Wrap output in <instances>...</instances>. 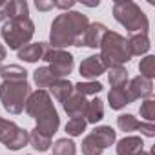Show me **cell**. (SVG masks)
Returning <instances> with one entry per match:
<instances>
[{"instance_id": "6da1fadb", "label": "cell", "mask_w": 155, "mask_h": 155, "mask_svg": "<svg viewBox=\"0 0 155 155\" xmlns=\"http://www.w3.org/2000/svg\"><path fill=\"white\" fill-rule=\"evenodd\" d=\"M90 26L86 15L79 11H64L51 22L49 46L55 49H64L68 46H79L84 29Z\"/></svg>"}, {"instance_id": "7a4b0ae2", "label": "cell", "mask_w": 155, "mask_h": 155, "mask_svg": "<svg viewBox=\"0 0 155 155\" xmlns=\"http://www.w3.org/2000/svg\"><path fill=\"white\" fill-rule=\"evenodd\" d=\"M26 111L29 117L37 120V130L48 137H53L58 131L60 126V117L51 102V97L46 90H37L31 91L28 101H26Z\"/></svg>"}, {"instance_id": "3957f363", "label": "cell", "mask_w": 155, "mask_h": 155, "mask_svg": "<svg viewBox=\"0 0 155 155\" xmlns=\"http://www.w3.org/2000/svg\"><path fill=\"white\" fill-rule=\"evenodd\" d=\"M99 48H101L99 57L104 62L106 69L122 66V64L130 62V58H131V53L128 49V40L115 31H106Z\"/></svg>"}, {"instance_id": "277c9868", "label": "cell", "mask_w": 155, "mask_h": 155, "mask_svg": "<svg viewBox=\"0 0 155 155\" xmlns=\"http://www.w3.org/2000/svg\"><path fill=\"white\" fill-rule=\"evenodd\" d=\"M113 17L130 33H148V28H150L148 17L131 0H119V2H115Z\"/></svg>"}, {"instance_id": "5b68a950", "label": "cell", "mask_w": 155, "mask_h": 155, "mask_svg": "<svg viewBox=\"0 0 155 155\" xmlns=\"http://www.w3.org/2000/svg\"><path fill=\"white\" fill-rule=\"evenodd\" d=\"M2 38L9 46V49H20L29 44V40L35 35V24L29 17L24 18H9L2 26Z\"/></svg>"}, {"instance_id": "8992f818", "label": "cell", "mask_w": 155, "mask_h": 155, "mask_svg": "<svg viewBox=\"0 0 155 155\" xmlns=\"http://www.w3.org/2000/svg\"><path fill=\"white\" fill-rule=\"evenodd\" d=\"M29 93H31V88L28 81H22V82H4L2 81V84H0V102H2L6 111L13 115H18L24 111Z\"/></svg>"}, {"instance_id": "52a82bcc", "label": "cell", "mask_w": 155, "mask_h": 155, "mask_svg": "<svg viewBox=\"0 0 155 155\" xmlns=\"http://www.w3.org/2000/svg\"><path fill=\"white\" fill-rule=\"evenodd\" d=\"M117 139V133L111 126H97L82 140V155H102Z\"/></svg>"}, {"instance_id": "ba28073f", "label": "cell", "mask_w": 155, "mask_h": 155, "mask_svg": "<svg viewBox=\"0 0 155 155\" xmlns=\"http://www.w3.org/2000/svg\"><path fill=\"white\" fill-rule=\"evenodd\" d=\"M42 60L48 62V69H49V73L55 77V79H64V77H68L73 71V66H75L73 55L68 53L66 49L49 48Z\"/></svg>"}, {"instance_id": "9c48e42d", "label": "cell", "mask_w": 155, "mask_h": 155, "mask_svg": "<svg viewBox=\"0 0 155 155\" xmlns=\"http://www.w3.org/2000/svg\"><path fill=\"white\" fill-rule=\"evenodd\" d=\"M0 142L6 148L17 151L28 144V131L17 126L13 120H6L0 117Z\"/></svg>"}, {"instance_id": "30bf717a", "label": "cell", "mask_w": 155, "mask_h": 155, "mask_svg": "<svg viewBox=\"0 0 155 155\" xmlns=\"http://www.w3.org/2000/svg\"><path fill=\"white\" fill-rule=\"evenodd\" d=\"M128 93H130V99L131 102L137 101V99H150L151 93H153V82L150 79H144V77H135V79H131L126 86Z\"/></svg>"}, {"instance_id": "8fae6325", "label": "cell", "mask_w": 155, "mask_h": 155, "mask_svg": "<svg viewBox=\"0 0 155 155\" xmlns=\"http://www.w3.org/2000/svg\"><path fill=\"white\" fill-rule=\"evenodd\" d=\"M106 31H108V28H106L104 24H101V22L90 24V26L84 29V33H82V37H81V40H79V46L99 48L101 42H102V38H104V35H106Z\"/></svg>"}, {"instance_id": "7c38bea8", "label": "cell", "mask_w": 155, "mask_h": 155, "mask_svg": "<svg viewBox=\"0 0 155 155\" xmlns=\"http://www.w3.org/2000/svg\"><path fill=\"white\" fill-rule=\"evenodd\" d=\"M86 106H88L86 97H82L81 93H77V91H73V93H71V95L62 102L64 111H66L71 119L84 117V113H86Z\"/></svg>"}, {"instance_id": "4fadbf2b", "label": "cell", "mask_w": 155, "mask_h": 155, "mask_svg": "<svg viewBox=\"0 0 155 155\" xmlns=\"http://www.w3.org/2000/svg\"><path fill=\"white\" fill-rule=\"evenodd\" d=\"M79 71H81V75L84 79H97L99 75H102L108 69H106V66H104V62L101 60L99 55H90L88 58H84L81 62Z\"/></svg>"}, {"instance_id": "5bb4252c", "label": "cell", "mask_w": 155, "mask_h": 155, "mask_svg": "<svg viewBox=\"0 0 155 155\" xmlns=\"http://www.w3.org/2000/svg\"><path fill=\"white\" fill-rule=\"evenodd\" d=\"M51 46L46 44V42H33V44H28L24 48L18 49V58L26 60V62H37V60H42L46 51L49 49Z\"/></svg>"}, {"instance_id": "9a60e30c", "label": "cell", "mask_w": 155, "mask_h": 155, "mask_svg": "<svg viewBox=\"0 0 155 155\" xmlns=\"http://www.w3.org/2000/svg\"><path fill=\"white\" fill-rule=\"evenodd\" d=\"M144 150V142L140 137L130 135L117 142V155H137Z\"/></svg>"}, {"instance_id": "2e32d148", "label": "cell", "mask_w": 155, "mask_h": 155, "mask_svg": "<svg viewBox=\"0 0 155 155\" xmlns=\"http://www.w3.org/2000/svg\"><path fill=\"white\" fill-rule=\"evenodd\" d=\"M150 46H151V44H150V38H148L146 33H133V35L128 38V49H130L131 57H133V55L140 57V55L148 53V51H150Z\"/></svg>"}, {"instance_id": "e0dca14e", "label": "cell", "mask_w": 155, "mask_h": 155, "mask_svg": "<svg viewBox=\"0 0 155 155\" xmlns=\"http://www.w3.org/2000/svg\"><path fill=\"white\" fill-rule=\"evenodd\" d=\"M108 102L111 106V110H122L128 104H131L130 93L126 90V86H119V88H111L108 93Z\"/></svg>"}, {"instance_id": "ac0fdd59", "label": "cell", "mask_w": 155, "mask_h": 155, "mask_svg": "<svg viewBox=\"0 0 155 155\" xmlns=\"http://www.w3.org/2000/svg\"><path fill=\"white\" fill-rule=\"evenodd\" d=\"M0 77H2L4 82H22L28 81V71L17 64H11L6 68H0Z\"/></svg>"}, {"instance_id": "d6986e66", "label": "cell", "mask_w": 155, "mask_h": 155, "mask_svg": "<svg viewBox=\"0 0 155 155\" xmlns=\"http://www.w3.org/2000/svg\"><path fill=\"white\" fill-rule=\"evenodd\" d=\"M49 91L51 95L58 101V102H64L71 93H73V84L66 79H55L53 84L49 86Z\"/></svg>"}, {"instance_id": "ffe728a7", "label": "cell", "mask_w": 155, "mask_h": 155, "mask_svg": "<svg viewBox=\"0 0 155 155\" xmlns=\"http://www.w3.org/2000/svg\"><path fill=\"white\" fill-rule=\"evenodd\" d=\"M102 117H104V104H102V101H101V99H93V101H90L88 106H86V113H84L86 122L97 124Z\"/></svg>"}, {"instance_id": "44dd1931", "label": "cell", "mask_w": 155, "mask_h": 155, "mask_svg": "<svg viewBox=\"0 0 155 155\" xmlns=\"http://www.w3.org/2000/svg\"><path fill=\"white\" fill-rule=\"evenodd\" d=\"M28 142H29L37 151H48V150L51 148V137L40 133L37 128L28 133Z\"/></svg>"}, {"instance_id": "7402d4cb", "label": "cell", "mask_w": 155, "mask_h": 155, "mask_svg": "<svg viewBox=\"0 0 155 155\" xmlns=\"http://www.w3.org/2000/svg\"><path fill=\"white\" fill-rule=\"evenodd\" d=\"M29 17V6L26 0H9L8 2V20Z\"/></svg>"}, {"instance_id": "603a6c76", "label": "cell", "mask_w": 155, "mask_h": 155, "mask_svg": "<svg viewBox=\"0 0 155 155\" xmlns=\"http://www.w3.org/2000/svg\"><path fill=\"white\" fill-rule=\"evenodd\" d=\"M108 81L111 84V88H119V86H126L128 82V71L124 66H117V68H110L108 69Z\"/></svg>"}, {"instance_id": "cb8c5ba5", "label": "cell", "mask_w": 155, "mask_h": 155, "mask_svg": "<svg viewBox=\"0 0 155 155\" xmlns=\"http://www.w3.org/2000/svg\"><path fill=\"white\" fill-rule=\"evenodd\" d=\"M33 81H35V84H37L40 90H44V88H49V86L53 84L55 77L49 73L48 66H42V68H38V69L33 71Z\"/></svg>"}, {"instance_id": "d4e9b609", "label": "cell", "mask_w": 155, "mask_h": 155, "mask_svg": "<svg viewBox=\"0 0 155 155\" xmlns=\"http://www.w3.org/2000/svg\"><path fill=\"white\" fill-rule=\"evenodd\" d=\"M77 146L69 139H58L53 142V155H75Z\"/></svg>"}, {"instance_id": "484cf974", "label": "cell", "mask_w": 155, "mask_h": 155, "mask_svg": "<svg viewBox=\"0 0 155 155\" xmlns=\"http://www.w3.org/2000/svg\"><path fill=\"white\" fill-rule=\"evenodd\" d=\"M139 120L131 115V113H124V115H119L117 117V126H119V130L120 131H135V130H139Z\"/></svg>"}, {"instance_id": "4316f807", "label": "cell", "mask_w": 155, "mask_h": 155, "mask_svg": "<svg viewBox=\"0 0 155 155\" xmlns=\"http://www.w3.org/2000/svg\"><path fill=\"white\" fill-rule=\"evenodd\" d=\"M86 119L84 117H77V119H69L68 120V124H66V133L68 135H71V137H79V135H82L84 133V130H86Z\"/></svg>"}, {"instance_id": "83f0119b", "label": "cell", "mask_w": 155, "mask_h": 155, "mask_svg": "<svg viewBox=\"0 0 155 155\" xmlns=\"http://www.w3.org/2000/svg\"><path fill=\"white\" fill-rule=\"evenodd\" d=\"M139 71H140V77L151 81L153 77H155V57L153 55H146L139 62Z\"/></svg>"}, {"instance_id": "f1b7e54d", "label": "cell", "mask_w": 155, "mask_h": 155, "mask_svg": "<svg viewBox=\"0 0 155 155\" xmlns=\"http://www.w3.org/2000/svg\"><path fill=\"white\" fill-rule=\"evenodd\" d=\"M102 90V84L101 82H79V84H75L73 86V91H77V93H81L82 97H88V95H97L99 91Z\"/></svg>"}, {"instance_id": "f546056e", "label": "cell", "mask_w": 155, "mask_h": 155, "mask_svg": "<svg viewBox=\"0 0 155 155\" xmlns=\"http://www.w3.org/2000/svg\"><path fill=\"white\" fill-rule=\"evenodd\" d=\"M139 113H140V117H142L146 122H153V120H155V101L146 99V101L140 104Z\"/></svg>"}, {"instance_id": "4dcf8cb0", "label": "cell", "mask_w": 155, "mask_h": 155, "mask_svg": "<svg viewBox=\"0 0 155 155\" xmlns=\"http://www.w3.org/2000/svg\"><path fill=\"white\" fill-rule=\"evenodd\" d=\"M139 130L146 137H155V126H153V122H140L139 124Z\"/></svg>"}, {"instance_id": "1f68e13d", "label": "cell", "mask_w": 155, "mask_h": 155, "mask_svg": "<svg viewBox=\"0 0 155 155\" xmlns=\"http://www.w3.org/2000/svg\"><path fill=\"white\" fill-rule=\"evenodd\" d=\"M75 6V2L73 0H58V2H53V8H58V9H71Z\"/></svg>"}, {"instance_id": "d6a6232c", "label": "cell", "mask_w": 155, "mask_h": 155, "mask_svg": "<svg viewBox=\"0 0 155 155\" xmlns=\"http://www.w3.org/2000/svg\"><path fill=\"white\" fill-rule=\"evenodd\" d=\"M35 6H37L38 11H49V9H53V2H44V0H37Z\"/></svg>"}, {"instance_id": "836d02e7", "label": "cell", "mask_w": 155, "mask_h": 155, "mask_svg": "<svg viewBox=\"0 0 155 155\" xmlns=\"http://www.w3.org/2000/svg\"><path fill=\"white\" fill-rule=\"evenodd\" d=\"M8 20V2H0V22Z\"/></svg>"}, {"instance_id": "e575fe53", "label": "cell", "mask_w": 155, "mask_h": 155, "mask_svg": "<svg viewBox=\"0 0 155 155\" xmlns=\"http://www.w3.org/2000/svg\"><path fill=\"white\" fill-rule=\"evenodd\" d=\"M6 60V48L0 44V66H2V62Z\"/></svg>"}, {"instance_id": "d590c367", "label": "cell", "mask_w": 155, "mask_h": 155, "mask_svg": "<svg viewBox=\"0 0 155 155\" xmlns=\"http://www.w3.org/2000/svg\"><path fill=\"white\" fill-rule=\"evenodd\" d=\"M137 155H151V153H150V151H144V150H142V151H140V153H137Z\"/></svg>"}]
</instances>
